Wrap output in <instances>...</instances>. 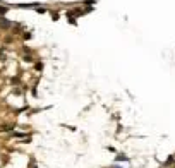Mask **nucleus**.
<instances>
[{
  "instance_id": "f257e3e1",
  "label": "nucleus",
  "mask_w": 175,
  "mask_h": 168,
  "mask_svg": "<svg viewBox=\"0 0 175 168\" xmlns=\"http://www.w3.org/2000/svg\"><path fill=\"white\" fill-rule=\"evenodd\" d=\"M10 26H12V22L9 19H5L4 15H0V29H9Z\"/></svg>"
},
{
  "instance_id": "f03ea898",
  "label": "nucleus",
  "mask_w": 175,
  "mask_h": 168,
  "mask_svg": "<svg viewBox=\"0 0 175 168\" xmlns=\"http://www.w3.org/2000/svg\"><path fill=\"white\" fill-rule=\"evenodd\" d=\"M9 12V7H4V5H0V15H5Z\"/></svg>"
},
{
  "instance_id": "7ed1b4c3",
  "label": "nucleus",
  "mask_w": 175,
  "mask_h": 168,
  "mask_svg": "<svg viewBox=\"0 0 175 168\" xmlns=\"http://www.w3.org/2000/svg\"><path fill=\"white\" fill-rule=\"evenodd\" d=\"M35 69H36V70H41V69H43V63H41V62H40V63H36V65H35Z\"/></svg>"
},
{
  "instance_id": "20e7f679",
  "label": "nucleus",
  "mask_w": 175,
  "mask_h": 168,
  "mask_svg": "<svg viewBox=\"0 0 175 168\" xmlns=\"http://www.w3.org/2000/svg\"><path fill=\"white\" fill-rule=\"evenodd\" d=\"M21 83V81H19V77H14V79H12V84H19Z\"/></svg>"
},
{
  "instance_id": "39448f33",
  "label": "nucleus",
  "mask_w": 175,
  "mask_h": 168,
  "mask_svg": "<svg viewBox=\"0 0 175 168\" xmlns=\"http://www.w3.org/2000/svg\"><path fill=\"white\" fill-rule=\"evenodd\" d=\"M22 58H24L26 62H31V57H29V55H24V57H22Z\"/></svg>"
}]
</instances>
